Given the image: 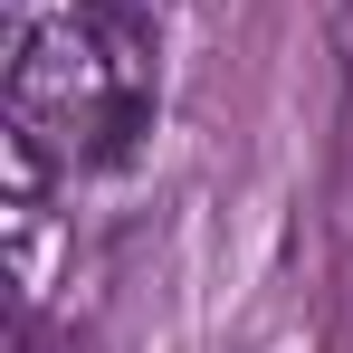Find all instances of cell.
Segmentation results:
<instances>
[{
  "label": "cell",
  "instance_id": "1",
  "mask_svg": "<svg viewBox=\"0 0 353 353\" xmlns=\"http://www.w3.org/2000/svg\"><path fill=\"white\" fill-rule=\"evenodd\" d=\"M153 124V48L105 0H19L10 134L39 163H124Z\"/></svg>",
  "mask_w": 353,
  "mask_h": 353
}]
</instances>
